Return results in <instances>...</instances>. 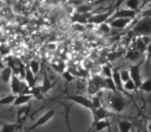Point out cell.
Listing matches in <instances>:
<instances>
[{
	"label": "cell",
	"mask_w": 151,
	"mask_h": 132,
	"mask_svg": "<svg viewBox=\"0 0 151 132\" xmlns=\"http://www.w3.org/2000/svg\"><path fill=\"white\" fill-rule=\"evenodd\" d=\"M3 61H4V58H3V56H2V55L0 54V63H1V62H3Z\"/></svg>",
	"instance_id": "836d02e7"
},
{
	"label": "cell",
	"mask_w": 151,
	"mask_h": 132,
	"mask_svg": "<svg viewBox=\"0 0 151 132\" xmlns=\"http://www.w3.org/2000/svg\"><path fill=\"white\" fill-rule=\"evenodd\" d=\"M146 53H147L148 57H149V58H151V40H150L149 44L147 46V50H146Z\"/></svg>",
	"instance_id": "1f68e13d"
},
{
	"label": "cell",
	"mask_w": 151,
	"mask_h": 132,
	"mask_svg": "<svg viewBox=\"0 0 151 132\" xmlns=\"http://www.w3.org/2000/svg\"><path fill=\"white\" fill-rule=\"evenodd\" d=\"M132 21L133 20H131V19H114V20L109 21L108 24L110 25L111 28L121 30V29H124L129 24H131Z\"/></svg>",
	"instance_id": "9c48e42d"
},
{
	"label": "cell",
	"mask_w": 151,
	"mask_h": 132,
	"mask_svg": "<svg viewBox=\"0 0 151 132\" xmlns=\"http://www.w3.org/2000/svg\"><path fill=\"white\" fill-rule=\"evenodd\" d=\"M123 89H124V90H127V91H129V92L138 90L137 86H136V84L134 83L133 80H129V82L124 83V85H123Z\"/></svg>",
	"instance_id": "603a6c76"
},
{
	"label": "cell",
	"mask_w": 151,
	"mask_h": 132,
	"mask_svg": "<svg viewBox=\"0 0 151 132\" xmlns=\"http://www.w3.org/2000/svg\"><path fill=\"white\" fill-rule=\"evenodd\" d=\"M143 63H144V60L142 59V60H140L137 64H134L129 67L131 78L134 81V83L136 84V86H137L138 89L141 88L142 83H143V81H142V75H141V67H142V65H143Z\"/></svg>",
	"instance_id": "3957f363"
},
{
	"label": "cell",
	"mask_w": 151,
	"mask_h": 132,
	"mask_svg": "<svg viewBox=\"0 0 151 132\" xmlns=\"http://www.w3.org/2000/svg\"><path fill=\"white\" fill-rule=\"evenodd\" d=\"M117 126L119 132H131L132 129L134 128L135 125L132 122L127 120H118L117 121Z\"/></svg>",
	"instance_id": "5bb4252c"
},
{
	"label": "cell",
	"mask_w": 151,
	"mask_h": 132,
	"mask_svg": "<svg viewBox=\"0 0 151 132\" xmlns=\"http://www.w3.org/2000/svg\"><path fill=\"white\" fill-rule=\"evenodd\" d=\"M108 107L116 114H120L125 110L127 101L120 92H109L107 97Z\"/></svg>",
	"instance_id": "6da1fadb"
},
{
	"label": "cell",
	"mask_w": 151,
	"mask_h": 132,
	"mask_svg": "<svg viewBox=\"0 0 151 132\" xmlns=\"http://www.w3.org/2000/svg\"><path fill=\"white\" fill-rule=\"evenodd\" d=\"M52 82H50V80L48 78H46V76H44L43 83H42V85H41L42 93L45 94L47 91H50V89L52 88Z\"/></svg>",
	"instance_id": "ffe728a7"
},
{
	"label": "cell",
	"mask_w": 151,
	"mask_h": 132,
	"mask_svg": "<svg viewBox=\"0 0 151 132\" xmlns=\"http://www.w3.org/2000/svg\"><path fill=\"white\" fill-rule=\"evenodd\" d=\"M120 76H121V80H122V82H123V85H124V83H127V82H129V80H132L129 70H127V69L120 70Z\"/></svg>",
	"instance_id": "484cf974"
},
{
	"label": "cell",
	"mask_w": 151,
	"mask_h": 132,
	"mask_svg": "<svg viewBox=\"0 0 151 132\" xmlns=\"http://www.w3.org/2000/svg\"><path fill=\"white\" fill-rule=\"evenodd\" d=\"M62 75H63V78H65V81L67 83H70V82H72V81L74 80V76H73V74L71 73L70 71H64L63 73H62Z\"/></svg>",
	"instance_id": "f1b7e54d"
},
{
	"label": "cell",
	"mask_w": 151,
	"mask_h": 132,
	"mask_svg": "<svg viewBox=\"0 0 151 132\" xmlns=\"http://www.w3.org/2000/svg\"><path fill=\"white\" fill-rule=\"evenodd\" d=\"M0 54L3 56V58L4 57H8L9 56V54H10V49H9V46H7L6 44H0Z\"/></svg>",
	"instance_id": "83f0119b"
},
{
	"label": "cell",
	"mask_w": 151,
	"mask_h": 132,
	"mask_svg": "<svg viewBox=\"0 0 151 132\" xmlns=\"http://www.w3.org/2000/svg\"><path fill=\"white\" fill-rule=\"evenodd\" d=\"M56 115V108H52V110H47V112H45L44 115H42L41 117H40L39 119H38L37 121L35 122V124L33 125V126L29 127L28 129H27L26 132H30L31 130H34L35 128H37V127H40V126H43L44 124H46V123L48 122V121L50 120V119L52 118V117Z\"/></svg>",
	"instance_id": "8992f818"
},
{
	"label": "cell",
	"mask_w": 151,
	"mask_h": 132,
	"mask_svg": "<svg viewBox=\"0 0 151 132\" xmlns=\"http://www.w3.org/2000/svg\"><path fill=\"white\" fill-rule=\"evenodd\" d=\"M91 101H93V108L96 110H98V108L102 107V99L100 96H98V95H95V96H93V98H91ZM93 110V112H95Z\"/></svg>",
	"instance_id": "d4e9b609"
},
{
	"label": "cell",
	"mask_w": 151,
	"mask_h": 132,
	"mask_svg": "<svg viewBox=\"0 0 151 132\" xmlns=\"http://www.w3.org/2000/svg\"><path fill=\"white\" fill-rule=\"evenodd\" d=\"M142 55H143L142 53H140L139 51L134 49V50H131L129 53H127L125 58L129 59V60H137V59H139L140 57H142Z\"/></svg>",
	"instance_id": "d6986e66"
},
{
	"label": "cell",
	"mask_w": 151,
	"mask_h": 132,
	"mask_svg": "<svg viewBox=\"0 0 151 132\" xmlns=\"http://www.w3.org/2000/svg\"><path fill=\"white\" fill-rule=\"evenodd\" d=\"M25 82L28 84V86L30 88H34L36 86V78H35V74L31 71L30 67L27 65V68H26V75H25Z\"/></svg>",
	"instance_id": "4fadbf2b"
},
{
	"label": "cell",
	"mask_w": 151,
	"mask_h": 132,
	"mask_svg": "<svg viewBox=\"0 0 151 132\" xmlns=\"http://www.w3.org/2000/svg\"><path fill=\"white\" fill-rule=\"evenodd\" d=\"M102 73H103L104 78H112V73H113V68H111L109 65H104L102 67Z\"/></svg>",
	"instance_id": "7402d4cb"
},
{
	"label": "cell",
	"mask_w": 151,
	"mask_h": 132,
	"mask_svg": "<svg viewBox=\"0 0 151 132\" xmlns=\"http://www.w3.org/2000/svg\"><path fill=\"white\" fill-rule=\"evenodd\" d=\"M19 124L18 123H12V124H4L0 132H17Z\"/></svg>",
	"instance_id": "ac0fdd59"
},
{
	"label": "cell",
	"mask_w": 151,
	"mask_h": 132,
	"mask_svg": "<svg viewBox=\"0 0 151 132\" xmlns=\"http://www.w3.org/2000/svg\"><path fill=\"white\" fill-rule=\"evenodd\" d=\"M91 115H93V123H91V126H93V125L97 124V123L100 122V121L108 119V117H110L111 114H110V112L108 110L107 107L102 106V107L98 108V110H96L95 112H91Z\"/></svg>",
	"instance_id": "52a82bcc"
},
{
	"label": "cell",
	"mask_w": 151,
	"mask_h": 132,
	"mask_svg": "<svg viewBox=\"0 0 151 132\" xmlns=\"http://www.w3.org/2000/svg\"><path fill=\"white\" fill-rule=\"evenodd\" d=\"M23 82L24 81L21 80V78L19 75H16V74H14V76H12V81H10L9 85H10V90H12V93L14 95H19L20 94V91H21V87H22L23 85Z\"/></svg>",
	"instance_id": "ba28073f"
},
{
	"label": "cell",
	"mask_w": 151,
	"mask_h": 132,
	"mask_svg": "<svg viewBox=\"0 0 151 132\" xmlns=\"http://www.w3.org/2000/svg\"><path fill=\"white\" fill-rule=\"evenodd\" d=\"M16 95L10 94L7 96H3L0 98V105H10V104H14V100H16Z\"/></svg>",
	"instance_id": "2e32d148"
},
{
	"label": "cell",
	"mask_w": 151,
	"mask_h": 132,
	"mask_svg": "<svg viewBox=\"0 0 151 132\" xmlns=\"http://www.w3.org/2000/svg\"><path fill=\"white\" fill-rule=\"evenodd\" d=\"M67 99L69 100V101H72V102H74V103L78 104V105H81V106H83V107L88 108V110H91V112H93V110H95L91 99L83 96V95H78V94L69 95V96H67Z\"/></svg>",
	"instance_id": "277c9868"
},
{
	"label": "cell",
	"mask_w": 151,
	"mask_h": 132,
	"mask_svg": "<svg viewBox=\"0 0 151 132\" xmlns=\"http://www.w3.org/2000/svg\"><path fill=\"white\" fill-rule=\"evenodd\" d=\"M108 132H112V129H111V126L109 127V128H108Z\"/></svg>",
	"instance_id": "e575fe53"
},
{
	"label": "cell",
	"mask_w": 151,
	"mask_h": 132,
	"mask_svg": "<svg viewBox=\"0 0 151 132\" xmlns=\"http://www.w3.org/2000/svg\"><path fill=\"white\" fill-rule=\"evenodd\" d=\"M33 95L32 94H22V95H17L16 100L14 102V106H21L25 105V104L29 103L32 99H33Z\"/></svg>",
	"instance_id": "30bf717a"
},
{
	"label": "cell",
	"mask_w": 151,
	"mask_h": 132,
	"mask_svg": "<svg viewBox=\"0 0 151 132\" xmlns=\"http://www.w3.org/2000/svg\"><path fill=\"white\" fill-rule=\"evenodd\" d=\"M140 90L145 93H151V76L142 83V86L140 88Z\"/></svg>",
	"instance_id": "44dd1931"
},
{
	"label": "cell",
	"mask_w": 151,
	"mask_h": 132,
	"mask_svg": "<svg viewBox=\"0 0 151 132\" xmlns=\"http://www.w3.org/2000/svg\"><path fill=\"white\" fill-rule=\"evenodd\" d=\"M52 68H54L57 72H60V73L62 74L64 71H66V70H65L66 64L63 62V61H60V62L56 63V64H52Z\"/></svg>",
	"instance_id": "4316f807"
},
{
	"label": "cell",
	"mask_w": 151,
	"mask_h": 132,
	"mask_svg": "<svg viewBox=\"0 0 151 132\" xmlns=\"http://www.w3.org/2000/svg\"><path fill=\"white\" fill-rule=\"evenodd\" d=\"M12 76H14V70L8 66H4L2 68L1 74H0V78L3 83H10Z\"/></svg>",
	"instance_id": "7c38bea8"
},
{
	"label": "cell",
	"mask_w": 151,
	"mask_h": 132,
	"mask_svg": "<svg viewBox=\"0 0 151 132\" xmlns=\"http://www.w3.org/2000/svg\"><path fill=\"white\" fill-rule=\"evenodd\" d=\"M141 12V10H133L129 9V8H119L117 9L115 12L113 14V16L110 18L109 21L114 20V19H131V20H134L136 17L138 16V14ZM108 21V22H109Z\"/></svg>",
	"instance_id": "5b68a950"
},
{
	"label": "cell",
	"mask_w": 151,
	"mask_h": 132,
	"mask_svg": "<svg viewBox=\"0 0 151 132\" xmlns=\"http://www.w3.org/2000/svg\"><path fill=\"white\" fill-rule=\"evenodd\" d=\"M110 25L108 24V23H105V24H102V25H100V30L102 31V32H104V33H109V31H110Z\"/></svg>",
	"instance_id": "f546056e"
},
{
	"label": "cell",
	"mask_w": 151,
	"mask_h": 132,
	"mask_svg": "<svg viewBox=\"0 0 151 132\" xmlns=\"http://www.w3.org/2000/svg\"><path fill=\"white\" fill-rule=\"evenodd\" d=\"M147 128H148V131L151 132V118L148 119V125H147Z\"/></svg>",
	"instance_id": "d6a6232c"
},
{
	"label": "cell",
	"mask_w": 151,
	"mask_h": 132,
	"mask_svg": "<svg viewBox=\"0 0 151 132\" xmlns=\"http://www.w3.org/2000/svg\"><path fill=\"white\" fill-rule=\"evenodd\" d=\"M29 67H30L31 71L33 72L34 74H38V72H39L40 70V63L38 60H36V59H32V60L29 62Z\"/></svg>",
	"instance_id": "e0dca14e"
},
{
	"label": "cell",
	"mask_w": 151,
	"mask_h": 132,
	"mask_svg": "<svg viewBox=\"0 0 151 132\" xmlns=\"http://www.w3.org/2000/svg\"><path fill=\"white\" fill-rule=\"evenodd\" d=\"M133 32L140 37L151 36V18L141 17V19L136 23L135 27L133 28Z\"/></svg>",
	"instance_id": "7a4b0ae2"
},
{
	"label": "cell",
	"mask_w": 151,
	"mask_h": 132,
	"mask_svg": "<svg viewBox=\"0 0 151 132\" xmlns=\"http://www.w3.org/2000/svg\"><path fill=\"white\" fill-rule=\"evenodd\" d=\"M139 0H127V7L133 10H140L139 9Z\"/></svg>",
	"instance_id": "cb8c5ba5"
},
{
	"label": "cell",
	"mask_w": 151,
	"mask_h": 132,
	"mask_svg": "<svg viewBox=\"0 0 151 132\" xmlns=\"http://www.w3.org/2000/svg\"><path fill=\"white\" fill-rule=\"evenodd\" d=\"M148 7H150V8H151V1H150V3H149V6H148Z\"/></svg>",
	"instance_id": "d590c367"
},
{
	"label": "cell",
	"mask_w": 151,
	"mask_h": 132,
	"mask_svg": "<svg viewBox=\"0 0 151 132\" xmlns=\"http://www.w3.org/2000/svg\"><path fill=\"white\" fill-rule=\"evenodd\" d=\"M110 126H111V123L109 122L108 119H106V120H102L100 122H98L97 124H95L93 126H91V129H93V132H101L105 130V129H108Z\"/></svg>",
	"instance_id": "9a60e30c"
},
{
	"label": "cell",
	"mask_w": 151,
	"mask_h": 132,
	"mask_svg": "<svg viewBox=\"0 0 151 132\" xmlns=\"http://www.w3.org/2000/svg\"><path fill=\"white\" fill-rule=\"evenodd\" d=\"M142 17H146V18H151V8L148 7L146 9H144L143 12H141Z\"/></svg>",
	"instance_id": "4dcf8cb0"
},
{
	"label": "cell",
	"mask_w": 151,
	"mask_h": 132,
	"mask_svg": "<svg viewBox=\"0 0 151 132\" xmlns=\"http://www.w3.org/2000/svg\"><path fill=\"white\" fill-rule=\"evenodd\" d=\"M112 80H113L114 84L117 89V92H122L123 89V82L121 80L120 76V71H118L117 69H113V73H112Z\"/></svg>",
	"instance_id": "8fae6325"
}]
</instances>
